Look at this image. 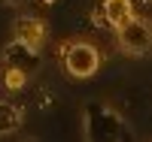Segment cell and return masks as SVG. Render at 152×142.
Listing matches in <instances>:
<instances>
[{
  "instance_id": "6da1fadb",
  "label": "cell",
  "mask_w": 152,
  "mask_h": 142,
  "mask_svg": "<svg viewBox=\"0 0 152 142\" xmlns=\"http://www.w3.org/2000/svg\"><path fill=\"white\" fill-rule=\"evenodd\" d=\"M61 67L70 79L85 82L100 70V48L88 40H70L61 45Z\"/></svg>"
},
{
  "instance_id": "7a4b0ae2",
  "label": "cell",
  "mask_w": 152,
  "mask_h": 142,
  "mask_svg": "<svg viewBox=\"0 0 152 142\" xmlns=\"http://www.w3.org/2000/svg\"><path fill=\"white\" fill-rule=\"evenodd\" d=\"M116 45L122 55L128 58H143L152 51V18L134 15L128 24H122L116 30Z\"/></svg>"
},
{
  "instance_id": "3957f363",
  "label": "cell",
  "mask_w": 152,
  "mask_h": 142,
  "mask_svg": "<svg viewBox=\"0 0 152 142\" xmlns=\"http://www.w3.org/2000/svg\"><path fill=\"white\" fill-rule=\"evenodd\" d=\"M12 40H18V43L40 51L46 45V40H49V24L43 18H37V15H18L15 24H12Z\"/></svg>"
},
{
  "instance_id": "277c9868",
  "label": "cell",
  "mask_w": 152,
  "mask_h": 142,
  "mask_svg": "<svg viewBox=\"0 0 152 142\" xmlns=\"http://www.w3.org/2000/svg\"><path fill=\"white\" fill-rule=\"evenodd\" d=\"M104 21L113 30H119L122 24H128L137 12H134V0H104Z\"/></svg>"
},
{
  "instance_id": "5b68a950",
  "label": "cell",
  "mask_w": 152,
  "mask_h": 142,
  "mask_svg": "<svg viewBox=\"0 0 152 142\" xmlns=\"http://www.w3.org/2000/svg\"><path fill=\"white\" fill-rule=\"evenodd\" d=\"M28 82H31V73L24 67L9 63V61H0V85H3L6 91H21Z\"/></svg>"
},
{
  "instance_id": "8992f818",
  "label": "cell",
  "mask_w": 152,
  "mask_h": 142,
  "mask_svg": "<svg viewBox=\"0 0 152 142\" xmlns=\"http://www.w3.org/2000/svg\"><path fill=\"white\" fill-rule=\"evenodd\" d=\"M21 124H24L21 106H15V103H9V100H0V136L15 133Z\"/></svg>"
},
{
  "instance_id": "52a82bcc",
  "label": "cell",
  "mask_w": 152,
  "mask_h": 142,
  "mask_svg": "<svg viewBox=\"0 0 152 142\" xmlns=\"http://www.w3.org/2000/svg\"><path fill=\"white\" fill-rule=\"evenodd\" d=\"M3 6H21V3H28V0H0Z\"/></svg>"
}]
</instances>
